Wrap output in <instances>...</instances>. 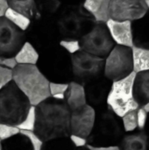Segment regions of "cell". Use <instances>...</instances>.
I'll return each instance as SVG.
<instances>
[{"label":"cell","instance_id":"6","mask_svg":"<svg viewBox=\"0 0 149 150\" xmlns=\"http://www.w3.org/2000/svg\"><path fill=\"white\" fill-rule=\"evenodd\" d=\"M72 81L85 85L104 76L105 58L95 56L83 50L71 54Z\"/></svg>","mask_w":149,"mask_h":150},{"label":"cell","instance_id":"11","mask_svg":"<svg viewBox=\"0 0 149 150\" xmlns=\"http://www.w3.org/2000/svg\"><path fill=\"white\" fill-rule=\"evenodd\" d=\"M148 8L145 0H111L110 18L118 21H134L145 15Z\"/></svg>","mask_w":149,"mask_h":150},{"label":"cell","instance_id":"15","mask_svg":"<svg viewBox=\"0 0 149 150\" xmlns=\"http://www.w3.org/2000/svg\"><path fill=\"white\" fill-rule=\"evenodd\" d=\"M86 19L76 13H68L63 16L59 21V28L61 33L69 37V39H74L81 35L84 29V23Z\"/></svg>","mask_w":149,"mask_h":150},{"label":"cell","instance_id":"18","mask_svg":"<svg viewBox=\"0 0 149 150\" xmlns=\"http://www.w3.org/2000/svg\"><path fill=\"white\" fill-rule=\"evenodd\" d=\"M133 96L140 107H143L149 103V70L136 73Z\"/></svg>","mask_w":149,"mask_h":150},{"label":"cell","instance_id":"24","mask_svg":"<svg viewBox=\"0 0 149 150\" xmlns=\"http://www.w3.org/2000/svg\"><path fill=\"white\" fill-rule=\"evenodd\" d=\"M7 2L10 8L30 19L35 14L36 3L34 0H7Z\"/></svg>","mask_w":149,"mask_h":150},{"label":"cell","instance_id":"21","mask_svg":"<svg viewBox=\"0 0 149 150\" xmlns=\"http://www.w3.org/2000/svg\"><path fill=\"white\" fill-rule=\"evenodd\" d=\"M14 57L18 64L37 65L40 59V54L36 48L30 42L25 41Z\"/></svg>","mask_w":149,"mask_h":150},{"label":"cell","instance_id":"16","mask_svg":"<svg viewBox=\"0 0 149 150\" xmlns=\"http://www.w3.org/2000/svg\"><path fill=\"white\" fill-rule=\"evenodd\" d=\"M133 46L149 49V9L141 18L132 22Z\"/></svg>","mask_w":149,"mask_h":150},{"label":"cell","instance_id":"26","mask_svg":"<svg viewBox=\"0 0 149 150\" xmlns=\"http://www.w3.org/2000/svg\"><path fill=\"white\" fill-rule=\"evenodd\" d=\"M68 137L57 138L45 142L41 150H76Z\"/></svg>","mask_w":149,"mask_h":150},{"label":"cell","instance_id":"9","mask_svg":"<svg viewBox=\"0 0 149 150\" xmlns=\"http://www.w3.org/2000/svg\"><path fill=\"white\" fill-rule=\"evenodd\" d=\"M25 42L23 31L4 16L0 18V57H13Z\"/></svg>","mask_w":149,"mask_h":150},{"label":"cell","instance_id":"33","mask_svg":"<svg viewBox=\"0 0 149 150\" xmlns=\"http://www.w3.org/2000/svg\"><path fill=\"white\" fill-rule=\"evenodd\" d=\"M148 112L143 108V107H139L137 110V128H139L140 131H142L148 121Z\"/></svg>","mask_w":149,"mask_h":150},{"label":"cell","instance_id":"32","mask_svg":"<svg viewBox=\"0 0 149 150\" xmlns=\"http://www.w3.org/2000/svg\"><path fill=\"white\" fill-rule=\"evenodd\" d=\"M21 134H23L24 135H25L31 144H32V149L33 150H41L42 147H43V141L34 134V132H29V131H20Z\"/></svg>","mask_w":149,"mask_h":150},{"label":"cell","instance_id":"38","mask_svg":"<svg viewBox=\"0 0 149 150\" xmlns=\"http://www.w3.org/2000/svg\"><path fill=\"white\" fill-rule=\"evenodd\" d=\"M9 8L7 0H0V18L4 16L6 10Z\"/></svg>","mask_w":149,"mask_h":150},{"label":"cell","instance_id":"4","mask_svg":"<svg viewBox=\"0 0 149 150\" xmlns=\"http://www.w3.org/2000/svg\"><path fill=\"white\" fill-rule=\"evenodd\" d=\"M31 106L26 96L13 81L0 90V123L17 127L25 118Z\"/></svg>","mask_w":149,"mask_h":150},{"label":"cell","instance_id":"35","mask_svg":"<svg viewBox=\"0 0 149 150\" xmlns=\"http://www.w3.org/2000/svg\"><path fill=\"white\" fill-rule=\"evenodd\" d=\"M18 65L15 57H0V66L5 69L13 70Z\"/></svg>","mask_w":149,"mask_h":150},{"label":"cell","instance_id":"34","mask_svg":"<svg viewBox=\"0 0 149 150\" xmlns=\"http://www.w3.org/2000/svg\"><path fill=\"white\" fill-rule=\"evenodd\" d=\"M12 81V70L0 66V90Z\"/></svg>","mask_w":149,"mask_h":150},{"label":"cell","instance_id":"19","mask_svg":"<svg viewBox=\"0 0 149 150\" xmlns=\"http://www.w3.org/2000/svg\"><path fill=\"white\" fill-rule=\"evenodd\" d=\"M119 148L120 150H149V135L143 130L124 135Z\"/></svg>","mask_w":149,"mask_h":150},{"label":"cell","instance_id":"7","mask_svg":"<svg viewBox=\"0 0 149 150\" xmlns=\"http://www.w3.org/2000/svg\"><path fill=\"white\" fill-rule=\"evenodd\" d=\"M79 42L81 50L105 59L116 45L106 24L102 22H96L93 27L82 36Z\"/></svg>","mask_w":149,"mask_h":150},{"label":"cell","instance_id":"14","mask_svg":"<svg viewBox=\"0 0 149 150\" xmlns=\"http://www.w3.org/2000/svg\"><path fill=\"white\" fill-rule=\"evenodd\" d=\"M116 45L133 47V28L131 21H118L109 18L105 23Z\"/></svg>","mask_w":149,"mask_h":150},{"label":"cell","instance_id":"41","mask_svg":"<svg viewBox=\"0 0 149 150\" xmlns=\"http://www.w3.org/2000/svg\"><path fill=\"white\" fill-rule=\"evenodd\" d=\"M146 1V4H147V6H148V8L149 9V0H145Z\"/></svg>","mask_w":149,"mask_h":150},{"label":"cell","instance_id":"8","mask_svg":"<svg viewBox=\"0 0 149 150\" xmlns=\"http://www.w3.org/2000/svg\"><path fill=\"white\" fill-rule=\"evenodd\" d=\"M133 72L132 47L115 45L105 59L104 76L112 82L120 80Z\"/></svg>","mask_w":149,"mask_h":150},{"label":"cell","instance_id":"27","mask_svg":"<svg viewBox=\"0 0 149 150\" xmlns=\"http://www.w3.org/2000/svg\"><path fill=\"white\" fill-rule=\"evenodd\" d=\"M35 120H36V114H35V106L32 105L23 121L17 126V127L20 131H29L33 132L35 127Z\"/></svg>","mask_w":149,"mask_h":150},{"label":"cell","instance_id":"22","mask_svg":"<svg viewBox=\"0 0 149 150\" xmlns=\"http://www.w3.org/2000/svg\"><path fill=\"white\" fill-rule=\"evenodd\" d=\"M133 71L135 73L149 70V49L133 47Z\"/></svg>","mask_w":149,"mask_h":150},{"label":"cell","instance_id":"28","mask_svg":"<svg viewBox=\"0 0 149 150\" xmlns=\"http://www.w3.org/2000/svg\"><path fill=\"white\" fill-rule=\"evenodd\" d=\"M137 110L131 111L121 118L126 133H132L137 128Z\"/></svg>","mask_w":149,"mask_h":150},{"label":"cell","instance_id":"36","mask_svg":"<svg viewBox=\"0 0 149 150\" xmlns=\"http://www.w3.org/2000/svg\"><path fill=\"white\" fill-rule=\"evenodd\" d=\"M69 140L71 141V142L73 143V145L75 146L76 149H78V148H83V147H86L88 142H87V139L86 138H83L82 136H78V135H76V134H70L69 135Z\"/></svg>","mask_w":149,"mask_h":150},{"label":"cell","instance_id":"23","mask_svg":"<svg viewBox=\"0 0 149 150\" xmlns=\"http://www.w3.org/2000/svg\"><path fill=\"white\" fill-rule=\"evenodd\" d=\"M2 150H33L29 139L19 133L4 142H2Z\"/></svg>","mask_w":149,"mask_h":150},{"label":"cell","instance_id":"1","mask_svg":"<svg viewBox=\"0 0 149 150\" xmlns=\"http://www.w3.org/2000/svg\"><path fill=\"white\" fill-rule=\"evenodd\" d=\"M35 114L33 132L43 142L71 134V111L65 101L50 97L35 106Z\"/></svg>","mask_w":149,"mask_h":150},{"label":"cell","instance_id":"31","mask_svg":"<svg viewBox=\"0 0 149 150\" xmlns=\"http://www.w3.org/2000/svg\"><path fill=\"white\" fill-rule=\"evenodd\" d=\"M20 133V130L11 125L4 124V123H0V140L2 142Z\"/></svg>","mask_w":149,"mask_h":150},{"label":"cell","instance_id":"5","mask_svg":"<svg viewBox=\"0 0 149 150\" xmlns=\"http://www.w3.org/2000/svg\"><path fill=\"white\" fill-rule=\"evenodd\" d=\"M135 76L136 73L133 71L125 78L114 81L112 83L106 105L119 118L140 107L133 96Z\"/></svg>","mask_w":149,"mask_h":150},{"label":"cell","instance_id":"17","mask_svg":"<svg viewBox=\"0 0 149 150\" xmlns=\"http://www.w3.org/2000/svg\"><path fill=\"white\" fill-rule=\"evenodd\" d=\"M64 101L71 112L86 105L87 102L83 85L79 84L74 81L68 83V87L65 93Z\"/></svg>","mask_w":149,"mask_h":150},{"label":"cell","instance_id":"42","mask_svg":"<svg viewBox=\"0 0 149 150\" xmlns=\"http://www.w3.org/2000/svg\"><path fill=\"white\" fill-rule=\"evenodd\" d=\"M0 150H2V141L0 140Z\"/></svg>","mask_w":149,"mask_h":150},{"label":"cell","instance_id":"40","mask_svg":"<svg viewBox=\"0 0 149 150\" xmlns=\"http://www.w3.org/2000/svg\"><path fill=\"white\" fill-rule=\"evenodd\" d=\"M76 150H90L88 148H87V146L86 147H83V148H78V149H76Z\"/></svg>","mask_w":149,"mask_h":150},{"label":"cell","instance_id":"20","mask_svg":"<svg viewBox=\"0 0 149 150\" xmlns=\"http://www.w3.org/2000/svg\"><path fill=\"white\" fill-rule=\"evenodd\" d=\"M111 0H85L83 7L91 14L96 22L106 23L110 18L109 6Z\"/></svg>","mask_w":149,"mask_h":150},{"label":"cell","instance_id":"13","mask_svg":"<svg viewBox=\"0 0 149 150\" xmlns=\"http://www.w3.org/2000/svg\"><path fill=\"white\" fill-rule=\"evenodd\" d=\"M96 120V110L86 105L82 108L71 112L70 130L72 134L88 138Z\"/></svg>","mask_w":149,"mask_h":150},{"label":"cell","instance_id":"25","mask_svg":"<svg viewBox=\"0 0 149 150\" xmlns=\"http://www.w3.org/2000/svg\"><path fill=\"white\" fill-rule=\"evenodd\" d=\"M4 17L22 31H25L31 24L30 18H28L27 17L24 16L23 14H21L18 11L12 10L10 7L6 10L5 13H4Z\"/></svg>","mask_w":149,"mask_h":150},{"label":"cell","instance_id":"2","mask_svg":"<svg viewBox=\"0 0 149 150\" xmlns=\"http://www.w3.org/2000/svg\"><path fill=\"white\" fill-rule=\"evenodd\" d=\"M12 81L26 96L31 105L36 106L50 98L49 81L37 65L18 64L12 70Z\"/></svg>","mask_w":149,"mask_h":150},{"label":"cell","instance_id":"37","mask_svg":"<svg viewBox=\"0 0 149 150\" xmlns=\"http://www.w3.org/2000/svg\"><path fill=\"white\" fill-rule=\"evenodd\" d=\"M87 148L90 150H120L119 146H105V147H94L87 145Z\"/></svg>","mask_w":149,"mask_h":150},{"label":"cell","instance_id":"10","mask_svg":"<svg viewBox=\"0 0 149 150\" xmlns=\"http://www.w3.org/2000/svg\"><path fill=\"white\" fill-rule=\"evenodd\" d=\"M37 67L50 83H68L72 81L71 55L68 59L47 58L38 61Z\"/></svg>","mask_w":149,"mask_h":150},{"label":"cell","instance_id":"29","mask_svg":"<svg viewBox=\"0 0 149 150\" xmlns=\"http://www.w3.org/2000/svg\"><path fill=\"white\" fill-rule=\"evenodd\" d=\"M68 83H50L49 82V93L50 97L57 99L63 100L65 98V93L68 90Z\"/></svg>","mask_w":149,"mask_h":150},{"label":"cell","instance_id":"39","mask_svg":"<svg viewBox=\"0 0 149 150\" xmlns=\"http://www.w3.org/2000/svg\"><path fill=\"white\" fill-rule=\"evenodd\" d=\"M143 108H144L148 112H149V103H148L146 105H144V106H143Z\"/></svg>","mask_w":149,"mask_h":150},{"label":"cell","instance_id":"12","mask_svg":"<svg viewBox=\"0 0 149 150\" xmlns=\"http://www.w3.org/2000/svg\"><path fill=\"white\" fill-rule=\"evenodd\" d=\"M112 83V82L111 80L103 76L85 84L83 87L87 105L96 111L106 106V101Z\"/></svg>","mask_w":149,"mask_h":150},{"label":"cell","instance_id":"30","mask_svg":"<svg viewBox=\"0 0 149 150\" xmlns=\"http://www.w3.org/2000/svg\"><path fill=\"white\" fill-rule=\"evenodd\" d=\"M60 46L62 48H64V50H66L68 54H69L70 55L81 50L79 40H76V39L62 40L60 41Z\"/></svg>","mask_w":149,"mask_h":150},{"label":"cell","instance_id":"3","mask_svg":"<svg viewBox=\"0 0 149 150\" xmlns=\"http://www.w3.org/2000/svg\"><path fill=\"white\" fill-rule=\"evenodd\" d=\"M125 133L121 118L106 105L96 111L94 127L87 138V145L94 147L119 146Z\"/></svg>","mask_w":149,"mask_h":150}]
</instances>
